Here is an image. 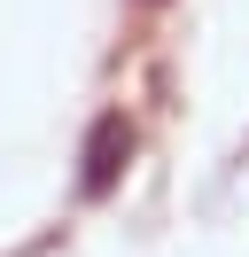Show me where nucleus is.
<instances>
[{
  "label": "nucleus",
  "mask_w": 249,
  "mask_h": 257,
  "mask_svg": "<svg viewBox=\"0 0 249 257\" xmlns=\"http://www.w3.org/2000/svg\"><path fill=\"white\" fill-rule=\"evenodd\" d=\"M125 156H133V125H125V117H101V125L86 133V172H78V187H86V195H109L117 172H125Z\"/></svg>",
  "instance_id": "1"
}]
</instances>
